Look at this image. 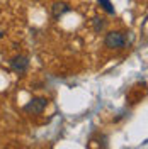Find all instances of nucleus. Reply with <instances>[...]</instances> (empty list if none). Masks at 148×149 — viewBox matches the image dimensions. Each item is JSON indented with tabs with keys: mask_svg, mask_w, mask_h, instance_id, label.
Here are the masks:
<instances>
[{
	"mask_svg": "<svg viewBox=\"0 0 148 149\" xmlns=\"http://www.w3.org/2000/svg\"><path fill=\"white\" fill-rule=\"evenodd\" d=\"M104 44H106V47H109V49H121V47H124V44H126V39H124V36L121 34L119 31H111V32H107L106 37H104Z\"/></svg>",
	"mask_w": 148,
	"mask_h": 149,
	"instance_id": "nucleus-1",
	"label": "nucleus"
},
{
	"mask_svg": "<svg viewBox=\"0 0 148 149\" xmlns=\"http://www.w3.org/2000/svg\"><path fill=\"white\" fill-rule=\"evenodd\" d=\"M48 107V100L46 98H43V97H36V98H31L26 105H24V112H27V113H43L44 109Z\"/></svg>",
	"mask_w": 148,
	"mask_h": 149,
	"instance_id": "nucleus-2",
	"label": "nucleus"
},
{
	"mask_svg": "<svg viewBox=\"0 0 148 149\" xmlns=\"http://www.w3.org/2000/svg\"><path fill=\"white\" fill-rule=\"evenodd\" d=\"M10 68L16 71V73L19 74H22V73H26L27 71V68H29V59L26 58V56H14L12 59H10Z\"/></svg>",
	"mask_w": 148,
	"mask_h": 149,
	"instance_id": "nucleus-3",
	"label": "nucleus"
},
{
	"mask_svg": "<svg viewBox=\"0 0 148 149\" xmlns=\"http://www.w3.org/2000/svg\"><path fill=\"white\" fill-rule=\"evenodd\" d=\"M66 12H70V5L65 3V2H55L53 7H51V14H53L55 19H60L63 14H66Z\"/></svg>",
	"mask_w": 148,
	"mask_h": 149,
	"instance_id": "nucleus-4",
	"label": "nucleus"
},
{
	"mask_svg": "<svg viewBox=\"0 0 148 149\" xmlns=\"http://www.w3.org/2000/svg\"><path fill=\"white\" fill-rule=\"evenodd\" d=\"M92 26H94V31H95V32H101L102 29L106 27V20L102 17H94Z\"/></svg>",
	"mask_w": 148,
	"mask_h": 149,
	"instance_id": "nucleus-5",
	"label": "nucleus"
},
{
	"mask_svg": "<svg viewBox=\"0 0 148 149\" xmlns=\"http://www.w3.org/2000/svg\"><path fill=\"white\" fill-rule=\"evenodd\" d=\"M99 3H101V7L107 14H114V7H112V3H111V0H97Z\"/></svg>",
	"mask_w": 148,
	"mask_h": 149,
	"instance_id": "nucleus-6",
	"label": "nucleus"
},
{
	"mask_svg": "<svg viewBox=\"0 0 148 149\" xmlns=\"http://www.w3.org/2000/svg\"><path fill=\"white\" fill-rule=\"evenodd\" d=\"M4 34H5V32H4V31H2V29H0V39H2V37H4Z\"/></svg>",
	"mask_w": 148,
	"mask_h": 149,
	"instance_id": "nucleus-7",
	"label": "nucleus"
}]
</instances>
